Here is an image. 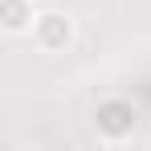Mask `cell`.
<instances>
[{"instance_id": "obj_3", "label": "cell", "mask_w": 151, "mask_h": 151, "mask_svg": "<svg viewBox=\"0 0 151 151\" xmlns=\"http://www.w3.org/2000/svg\"><path fill=\"white\" fill-rule=\"evenodd\" d=\"M37 12H33V0H0V25L4 33H25L33 29Z\"/></svg>"}, {"instance_id": "obj_1", "label": "cell", "mask_w": 151, "mask_h": 151, "mask_svg": "<svg viewBox=\"0 0 151 151\" xmlns=\"http://www.w3.org/2000/svg\"><path fill=\"white\" fill-rule=\"evenodd\" d=\"M33 45L45 53H61L70 41H74V21L65 17V12H57V8H45V12H37V21H33Z\"/></svg>"}, {"instance_id": "obj_2", "label": "cell", "mask_w": 151, "mask_h": 151, "mask_svg": "<svg viewBox=\"0 0 151 151\" xmlns=\"http://www.w3.org/2000/svg\"><path fill=\"white\" fill-rule=\"evenodd\" d=\"M94 127H98L102 139L119 143V139H127V135L139 127V114H135V106H131V102L110 98V102H102L98 110H94Z\"/></svg>"}]
</instances>
